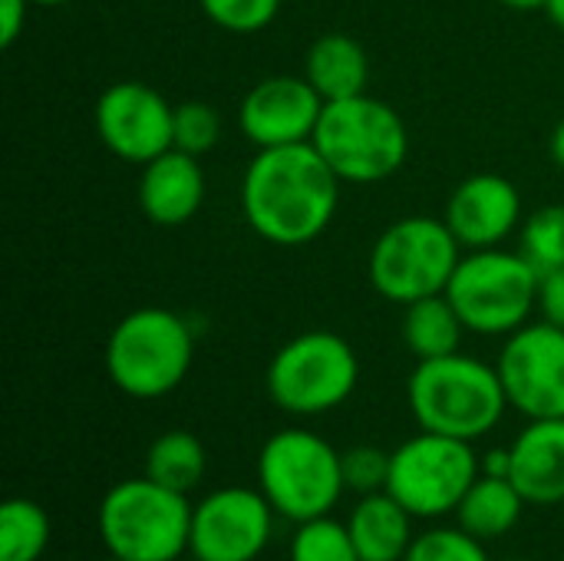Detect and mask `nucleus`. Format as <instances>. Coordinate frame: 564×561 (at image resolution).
Masks as SVG:
<instances>
[{
	"instance_id": "obj_29",
	"label": "nucleus",
	"mask_w": 564,
	"mask_h": 561,
	"mask_svg": "<svg viewBox=\"0 0 564 561\" xmlns=\"http://www.w3.org/2000/svg\"><path fill=\"white\" fill-rule=\"evenodd\" d=\"M340 470H344V486L357 496L370 493H387L390 483V453L377 446H350L340 453Z\"/></svg>"
},
{
	"instance_id": "obj_28",
	"label": "nucleus",
	"mask_w": 564,
	"mask_h": 561,
	"mask_svg": "<svg viewBox=\"0 0 564 561\" xmlns=\"http://www.w3.org/2000/svg\"><path fill=\"white\" fill-rule=\"evenodd\" d=\"M198 7L228 33H258L278 17L281 0H198Z\"/></svg>"
},
{
	"instance_id": "obj_4",
	"label": "nucleus",
	"mask_w": 564,
	"mask_h": 561,
	"mask_svg": "<svg viewBox=\"0 0 564 561\" xmlns=\"http://www.w3.org/2000/svg\"><path fill=\"white\" fill-rule=\"evenodd\" d=\"M192 357V327L169 308H139L126 314L106 341V374L132 400H159L182 387Z\"/></svg>"
},
{
	"instance_id": "obj_21",
	"label": "nucleus",
	"mask_w": 564,
	"mask_h": 561,
	"mask_svg": "<svg viewBox=\"0 0 564 561\" xmlns=\"http://www.w3.org/2000/svg\"><path fill=\"white\" fill-rule=\"evenodd\" d=\"M463 331H466V324L446 294H430V298L406 304L403 341L416 360H436V357L456 354Z\"/></svg>"
},
{
	"instance_id": "obj_14",
	"label": "nucleus",
	"mask_w": 564,
	"mask_h": 561,
	"mask_svg": "<svg viewBox=\"0 0 564 561\" xmlns=\"http://www.w3.org/2000/svg\"><path fill=\"white\" fill-rule=\"evenodd\" d=\"M324 99L307 76H268L248 89L238 119L241 132L258 149L311 142L321 122Z\"/></svg>"
},
{
	"instance_id": "obj_31",
	"label": "nucleus",
	"mask_w": 564,
	"mask_h": 561,
	"mask_svg": "<svg viewBox=\"0 0 564 561\" xmlns=\"http://www.w3.org/2000/svg\"><path fill=\"white\" fill-rule=\"evenodd\" d=\"M33 0H0V46H13L23 33Z\"/></svg>"
},
{
	"instance_id": "obj_13",
	"label": "nucleus",
	"mask_w": 564,
	"mask_h": 561,
	"mask_svg": "<svg viewBox=\"0 0 564 561\" xmlns=\"http://www.w3.org/2000/svg\"><path fill=\"white\" fill-rule=\"evenodd\" d=\"M274 516L261 489H215L192 509L188 549L208 561H254L271 542Z\"/></svg>"
},
{
	"instance_id": "obj_5",
	"label": "nucleus",
	"mask_w": 564,
	"mask_h": 561,
	"mask_svg": "<svg viewBox=\"0 0 564 561\" xmlns=\"http://www.w3.org/2000/svg\"><path fill=\"white\" fill-rule=\"evenodd\" d=\"M192 509L185 493L149 476L116 483L99 503V539L126 561H178L192 546Z\"/></svg>"
},
{
	"instance_id": "obj_9",
	"label": "nucleus",
	"mask_w": 564,
	"mask_h": 561,
	"mask_svg": "<svg viewBox=\"0 0 564 561\" xmlns=\"http://www.w3.org/2000/svg\"><path fill=\"white\" fill-rule=\"evenodd\" d=\"M360 380L354 347L334 331H307L291 337L268 364L264 384L271 400L294 417H321L337 410Z\"/></svg>"
},
{
	"instance_id": "obj_6",
	"label": "nucleus",
	"mask_w": 564,
	"mask_h": 561,
	"mask_svg": "<svg viewBox=\"0 0 564 561\" xmlns=\"http://www.w3.org/2000/svg\"><path fill=\"white\" fill-rule=\"evenodd\" d=\"M258 489L281 519L297 526L330 516L347 489L340 453L311 430H281L261 446Z\"/></svg>"
},
{
	"instance_id": "obj_24",
	"label": "nucleus",
	"mask_w": 564,
	"mask_h": 561,
	"mask_svg": "<svg viewBox=\"0 0 564 561\" xmlns=\"http://www.w3.org/2000/svg\"><path fill=\"white\" fill-rule=\"evenodd\" d=\"M519 255L539 274L564 268V205H542L529 215V222L522 225Z\"/></svg>"
},
{
	"instance_id": "obj_25",
	"label": "nucleus",
	"mask_w": 564,
	"mask_h": 561,
	"mask_svg": "<svg viewBox=\"0 0 564 561\" xmlns=\"http://www.w3.org/2000/svg\"><path fill=\"white\" fill-rule=\"evenodd\" d=\"M291 561H360L347 522L330 516L301 522L291 542Z\"/></svg>"
},
{
	"instance_id": "obj_36",
	"label": "nucleus",
	"mask_w": 564,
	"mask_h": 561,
	"mask_svg": "<svg viewBox=\"0 0 564 561\" xmlns=\"http://www.w3.org/2000/svg\"><path fill=\"white\" fill-rule=\"evenodd\" d=\"M36 7H63V3H69V0H33Z\"/></svg>"
},
{
	"instance_id": "obj_39",
	"label": "nucleus",
	"mask_w": 564,
	"mask_h": 561,
	"mask_svg": "<svg viewBox=\"0 0 564 561\" xmlns=\"http://www.w3.org/2000/svg\"><path fill=\"white\" fill-rule=\"evenodd\" d=\"M192 561H208V559H198V555H195V559H192Z\"/></svg>"
},
{
	"instance_id": "obj_17",
	"label": "nucleus",
	"mask_w": 564,
	"mask_h": 561,
	"mask_svg": "<svg viewBox=\"0 0 564 561\" xmlns=\"http://www.w3.org/2000/svg\"><path fill=\"white\" fill-rule=\"evenodd\" d=\"M509 479L529 506L564 503V417L529 420V427L509 446Z\"/></svg>"
},
{
	"instance_id": "obj_3",
	"label": "nucleus",
	"mask_w": 564,
	"mask_h": 561,
	"mask_svg": "<svg viewBox=\"0 0 564 561\" xmlns=\"http://www.w3.org/2000/svg\"><path fill=\"white\" fill-rule=\"evenodd\" d=\"M311 142L337 172V179L354 185H370L397 175L410 152V132L400 112L367 93L324 103Z\"/></svg>"
},
{
	"instance_id": "obj_20",
	"label": "nucleus",
	"mask_w": 564,
	"mask_h": 561,
	"mask_svg": "<svg viewBox=\"0 0 564 561\" xmlns=\"http://www.w3.org/2000/svg\"><path fill=\"white\" fill-rule=\"evenodd\" d=\"M525 506H529L525 496L516 489L509 476H479L463 496L456 519L469 536L486 542V539L509 536L519 526Z\"/></svg>"
},
{
	"instance_id": "obj_27",
	"label": "nucleus",
	"mask_w": 564,
	"mask_h": 561,
	"mask_svg": "<svg viewBox=\"0 0 564 561\" xmlns=\"http://www.w3.org/2000/svg\"><path fill=\"white\" fill-rule=\"evenodd\" d=\"M403 561H489L482 539L469 536L463 526H436L413 539Z\"/></svg>"
},
{
	"instance_id": "obj_30",
	"label": "nucleus",
	"mask_w": 564,
	"mask_h": 561,
	"mask_svg": "<svg viewBox=\"0 0 564 561\" xmlns=\"http://www.w3.org/2000/svg\"><path fill=\"white\" fill-rule=\"evenodd\" d=\"M539 311L542 321L564 327V268L539 274Z\"/></svg>"
},
{
	"instance_id": "obj_26",
	"label": "nucleus",
	"mask_w": 564,
	"mask_h": 561,
	"mask_svg": "<svg viewBox=\"0 0 564 561\" xmlns=\"http://www.w3.org/2000/svg\"><path fill=\"white\" fill-rule=\"evenodd\" d=\"M221 136V119L218 112L202 103V99H188L182 106H175V119H172V149H182L188 155H205L218 145Z\"/></svg>"
},
{
	"instance_id": "obj_35",
	"label": "nucleus",
	"mask_w": 564,
	"mask_h": 561,
	"mask_svg": "<svg viewBox=\"0 0 564 561\" xmlns=\"http://www.w3.org/2000/svg\"><path fill=\"white\" fill-rule=\"evenodd\" d=\"M512 10H545V0H499Z\"/></svg>"
},
{
	"instance_id": "obj_23",
	"label": "nucleus",
	"mask_w": 564,
	"mask_h": 561,
	"mask_svg": "<svg viewBox=\"0 0 564 561\" xmlns=\"http://www.w3.org/2000/svg\"><path fill=\"white\" fill-rule=\"evenodd\" d=\"M50 516L30 499H7L0 509V561H40L50 546Z\"/></svg>"
},
{
	"instance_id": "obj_12",
	"label": "nucleus",
	"mask_w": 564,
	"mask_h": 561,
	"mask_svg": "<svg viewBox=\"0 0 564 561\" xmlns=\"http://www.w3.org/2000/svg\"><path fill=\"white\" fill-rule=\"evenodd\" d=\"M175 106L139 79H119L96 99L93 122L99 142L122 162L145 165L172 149Z\"/></svg>"
},
{
	"instance_id": "obj_11",
	"label": "nucleus",
	"mask_w": 564,
	"mask_h": 561,
	"mask_svg": "<svg viewBox=\"0 0 564 561\" xmlns=\"http://www.w3.org/2000/svg\"><path fill=\"white\" fill-rule=\"evenodd\" d=\"M509 407L529 420L564 417V327L549 321L509 334L496 364Z\"/></svg>"
},
{
	"instance_id": "obj_34",
	"label": "nucleus",
	"mask_w": 564,
	"mask_h": 561,
	"mask_svg": "<svg viewBox=\"0 0 564 561\" xmlns=\"http://www.w3.org/2000/svg\"><path fill=\"white\" fill-rule=\"evenodd\" d=\"M545 13L558 30H564V0H545Z\"/></svg>"
},
{
	"instance_id": "obj_2",
	"label": "nucleus",
	"mask_w": 564,
	"mask_h": 561,
	"mask_svg": "<svg viewBox=\"0 0 564 561\" xmlns=\"http://www.w3.org/2000/svg\"><path fill=\"white\" fill-rule=\"evenodd\" d=\"M406 400L420 430L466 443L492 433L509 407L499 370L459 350L420 360L410 374Z\"/></svg>"
},
{
	"instance_id": "obj_10",
	"label": "nucleus",
	"mask_w": 564,
	"mask_h": 561,
	"mask_svg": "<svg viewBox=\"0 0 564 561\" xmlns=\"http://www.w3.org/2000/svg\"><path fill=\"white\" fill-rule=\"evenodd\" d=\"M482 476V460L473 443L443 433H426L406 440L390 453L387 493L413 519H440L459 509L469 486Z\"/></svg>"
},
{
	"instance_id": "obj_37",
	"label": "nucleus",
	"mask_w": 564,
	"mask_h": 561,
	"mask_svg": "<svg viewBox=\"0 0 564 561\" xmlns=\"http://www.w3.org/2000/svg\"><path fill=\"white\" fill-rule=\"evenodd\" d=\"M102 561H126V559H116V555H109V559H102Z\"/></svg>"
},
{
	"instance_id": "obj_22",
	"label": "nucleus",
	"mask_w": 564,
	"mask_h": 561,
	"mask_svg": "<svg viewBox=\"0 0 564 561\" xmlns=\"http://www.w3.org/2000/svg\"><path fill=\"white\" fill-rule=\"evenodd\" d=\"M205 470H208V453L202 440L188 430H169L155 436L145 453V476L185 496L205 479Z\"/></svg>"
},
{
	"instance_id": "obj_38",
	"label": "nucleus",
	"mask_w": 564,
	"mask_h": 561,
	"mask_svg": "<svg viewBox=\"0 0 564 561\" xmlns=\"http://www.w3.org/2000/svg\"><path fill=\"white\" fill-rule=\"evenodd\" d=\"M506 561H529V559H506Z\"/></svg>"
},
{
	"instance_id": "obj_33",
	"label": "nucleus",
	"mask_w": 564,
	"mask_h": 561,
	"mask_svg": "<svg viewBox=\"0 0 564 561\" xmlns=\"http://www.w3.org/2000/svg\"><path fill=\"white\" fill-rule=\"evenodd\" d=\"M549 149H552V159H555V165H558V169H564V119L558 122V126H555Z\"/></svg>"
},
{
	"instance_id": "obj_19",
	"label": "nucleus",
	"mask_w": 564,
	"mask_h": 561,
	"mask_svg": "<svg viewBox=\"0 0 564 561\" xmlns=\"http://www.w3.org/2000/svg\"><path fill=\"white\" fill-rule=\"evenodd\" d=\"M304 76L324 103L350 99L367 93L370 56L360 40L347 33H324L311 43L304 56Z\"/></svg>"
},
{
	"instance_id": "obj_32",
	"label": "nucleus",
	"mask_w": 564,
	"mask_h": 561,
	"mask_svg": "<svg viewBox=\"0 0 564 561\" xmlns=\"http://www.w3.org/2000/svg\"><path fill=\"white\" fill-rule=\"evenodd\" d=\"M509 470H512L509 450H492L482 456V476H509Z\"/></svg>"
},
{
	"instance_id": "obj_15",
	"label": "nucleus",
	"mask_w": 564,
	"mask_h": 561,
	"mask_svg": "<svg viewBox=\"0 0 564 561\" xmlns=\"http://www.w3.org/2000/svg\"><path fill=\"white\" fill-rule=\"evenodd\" d=\"M443 218L463 248H499L522 218V195L506 175L479 172L453 188Z\"/></svg>"
},
{
	"instance_id": "obj_7",
	"label": "nucleus",
	"mask_w": 564,
	"mask_h": 561,
	"mask_svg": "<svg viewBox=\"0 0 564 561\" xmlns=\"http://www.w3.org/2000/svg\"><path fill=\"white\" fill-rule=\"evenodd\" d=\"M459 248L446 218H400L370 248V284L380 298L403 308L430 294H446L463 258Z\"/></svg>"
},
{
	"instance_id": "obj_16",
	"label": "nucleus",
	"mask_w": 564,
	"mask_h": 561,
	"mask_svg": "<svg viewBox=\"0 0 564 561\" xmlns=\"http://www.w3.org/2000/svg\"><path fill=\"white\" fill-rule=\"evenodd\" d=\"M205 202V172L198 155L169 149L142 165L139 208L159 228H178L198 215Z\"/></svg>"
},
{
	"instance_id": "obj_1",
	"label": "nucleus",
	"mask_w": 564,
	"mask_h": 561,
	"mask_svg": "<svg viewBox=\"0 0 564 561\" xmlns=\"http://www.w3.org/2000/svg\"><path fill=\"white\" fill-rule=\"evenodd\" d=\"M340 185L314 142L258 149L241 182V208L254 235L297 248L327 231L340 205Z\"/></svg>"
},
{
	"instance_id": "obj_8",
	"label": "nucleus",
	"mask_w": 564,
	"mask_h": 561,
	"mask_svg": "<svg viewBox=\"0 0 564 561\" xmlns=\"http://www.w3.org/2000/svg\"><path fill=\"white\" fill-rule=\"evenodd\" d=\"M446 298L466 331L486 337L516 334L539 308V271L519 251L479 248L459 258Z\"/></svg>"
},
{
	"instance_id": "obj_18",
	"label": "nucleus",
	"mask_w": 564,
	"mask_h": 561,
	"mask_svg": "<svg viewBox=\"0 0 564 561\" xmlns=\"http://www.w3.org/2000/svg\"><path fill=\"white\" fill-rule=\"evenodd\" d=\"M347 529L360 561H403L416 539L413 516L390 493L360 496L347 519Z\"/></svg>"
}]
</instances>
